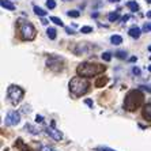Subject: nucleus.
Wrapping results in <instances>:
<instances>
[{"instance_id": "1", "label": "nucleus", "mask_w": 151, "mask_h": 151, "mask_svg": "<svg viewBox=\"0 0 151 151\" xmlns=\"http://www.w3.org/2000/svg\"><path fill=\"white\" fill-rule=\"evenodd\" d=\"M70 91L75 95V97H81V95L86 94L88 91V87H90V83H88L87 78L84 76H75L70 81Z\"/></svg>"}, {"instance_id": "2", "label": "nucleus", "mask_w": 151, "mask_h": 151, "mask_svg": "<svg viewBox=\"0 0 151 151\" xmlns=\"http://www.w3.org/2000/svg\"><path fill=\"white\" fill-rule=\"evenodd\" d=\"M143 98L144 97L140 93V90H131L125 95V99H124V109L128 110V112L136 110L143 104Z\"/></svg>"}, {"instance_id": "3", "label": "nucleus", "mask_w": 151, "mask_h": 151, "mask_svg": "<svg viewBox=\"0 0 151 151\" xmlns=\"http://www.w3.org/2000/svg\"><path fill=\"white\" fill-rule=\"evenodd\" d=\"M105 71V65L101 64H95V63H82L78 65L76 72L79 76H84V78H91L95 75L101 74Z\"/></svg>"}, {"instance_id": "4", "label": "nucleus", "mask_w": 151, "mask_h": 151, "mask_svg": "<svg viewBox=\"0 0 151 151\" xmlns=\"http://www.w3.org/2000/svg\"><path fill=\"white\" fill-rule=\"evenodd\" d=\"M18 27H19V33H21V37L23 40L32 41V40L35 38V29L29 21L19 19L18 21Z\"/></svg>"}, {"instance_id": "5", "label": "nucleus", "mask_w": 151, "mask_h": 151, "mask_svg": "<svg viewBox=\"0 0 151 151\" xmlns=\"http://www.w3.org/2000/svg\"><path fill=\"white\" fill-rule=\"evenodd\" d=\"M23 95H25L23 88H21L19 86H17V84H11L7 90V97L12 105H18V104L22 101Z\"/></svg>"}, {"instance_id": "6", "label": "nucleus", "mask_w": 151, "mask_h": 151, "mask_svg": "<svg viewBox=\"0 0 151 151\" xmlns=\"http://www.w3.org/2000/svg\"><path fill=\"white\" fill-rule=\"evenodd\" d=\"M46 65L52 71H61L63 70V59L59 56H49L46 60Z\"/></svg>"}, {"instance_id": "7", "label": "nucleus", "mask_w": 151, "mask_h": 151, "mask_svg": "<svg viewBox=\"0 0 151 151\" xmlns=\"http://www.w3.org/2000/svg\"><path fill=\"white\" fill-rule=\"evenodd\" d=\"M19 121H21V114H19V112H17V110H11V112H8L7 116H6V119H4L6 125H10V127L19 124Z\"/></svg>"}, {"instance_id": "8", "label": "nucleus", "mask_w": 151, "mask_h": 151, "mask_svg": "<svg viewBox=\"0 0 151 151\" xmlns=\"http://www.w3.org/2000/svg\"><path fill=\"white\" fill-rule=\"evenodd\" d=\"M45 132H46V135L48 136H50L53 139V140H61L63 139V134L60 132L59 129H56L55 128V123H52V125H48V127H45Z\"/></svg>"}, {"instance_id": "9", "label": "nucleus", "mask_w": 151, "mask_h": 151, "mask_svg": "<svg viewBox=\"0 0 151 151\" xmlns=\"http://www.w3.org/2000/svg\"><path fill=\"white\" fill-rule=\"evenodd\" d=\"M142 29H139L137 26H132V27L128 30V34H129V37H132V38H135V40H137L139 37H140V34H142Z\"/></svg>"}, {"instance_id": "10", "label": "nucleus", "mask_w": 151, "mask_h": 151, "mask_svg": "<svg viewBox=\"0 0 151 151\" xmlns=\"http://www.w3.org/2000/svg\"><path fill=\"white\" fill-rule=\"evenodd\" d=\"M143 117L147 121H151V104H146L143 108Z\"/></svg>"}, {"instance_id": "11", "label": "nucleus", "mask_w": 151, "mask_h": 151, "mask_svg": "<svg viewBox=\"0 0 151 151\" xmlns=\"http://www.w3.org/2000/svg\"><path fill=\"white\" fill-rule=\"evenodd\" d=\"M0 4H1V7L6 8L8 11H14L15 10V6L11 3L10 0H0Z\"/></svg>"}, {"instance_id": "12", "label": "nucleus", "mask_w": 151, "mask_h": 151, "mask_svg": "<svg viewBox=\"0 0 151 151\" xmlns=\"http://www.w3.org/2000/svg\"><path fill=\"white\" fill-rule=\"evenodd\" d=\"M110 42H112L113 45H121L123 44V37L121 35H112L110 37Z\"/></svg>"}, {"instance_id": "13", "label": "nucleus", "mask_w": 151, "mask_h": 151, "mask_svg": "<svg viewBox=\"0 0 151 151\" xmlns=\"http://www.w3.org/2000/svg\"><path fill=\"white\" fill-rule=\"evenodd\" d=\"M46 35H48V38L49 40H56V37H57L56 29L55 27H48V30H46Z\"/></svg>"}, {"instance_id": "14", "label": "nucleus", "mask_w": 151, "mask_h": 151, "mask_svg": "<svg viewBox=\"0 0 151 151\" xmlns=\"http://www.w3.org/2000/svg\"><path fill=\"white\" fill-rule=\"evenodd\" d=\"M127 7L129 8L132 12H136V11L139 10V4H137L136 1H134V0H129V1L127 3Z\"/></svg>"}, {"instance_id": "15", "label": "nucleus", "mask_w": 151, "mask_h": 151, "mask_svg": "<svg viewBox=\"0 0 151 151\" xmlns=\"http://www.w3.org/2000/svg\"><path fill=\"white\" fill-rule=\"evenodd\" d=\"M25 129L26 131H29L32 135H38L40 134V129H37L34 125H32V124H26V127H25Z\"/></svg>"}, {"instance_id": "16", "label": "nucleus", "mask_w": 151, "mask_h": 151, "mask_svg": "<svg viewBox=\"0 0 151 151\" xmlns=\"http://www.w3.org/2000/svg\"><path fill=\"white\" fill-rule=\"evenodd\" d=\"M34 14L38 15V17H45L48 12H46L45 10H42L41 7H38V6H34Z\"/></svg>"}, {"instance_id": "17", "label": "nucleus", "mask_w": 151, "mask_h": 151, "mask_svg": "<svg viewBox=\"0 0 151 151\" xmlns=\"http://www.w3.org/2000/svg\"><path fill=\"white\" fill-rule=\"evenodd\" d=\"M114 56L120 60H125L127 59V52L125 50H117V52L114 53Z\"/></svg>"}, {"instance_id": "18", "label": "nucleus", "mask_w": 151, "mask_h": 151, "mask_svg": "<svg viewBox=\"0 0 151 151\" xmlns=\"http://www.w3.org/2000/svg\"><path fill=\"white\" fill-rule=\"evenodd\" d=\"M67 15L70 18H79L81 17V12L76 10H70V11H67Z\"/></svg>"}, {"instance_id": "19", "label": "nucleus", "mask_w": 151, "mask_h": 151, "mask_svg": "<svg viewBox=\"0 0 151 151\" xmlns=\"http://www.w3.org/2000/svg\"><path fill=\"white\" fill-rule=\"evenodd\" d=\"M119 18H120L119 12H110V14L108 15V19H109V22H114V21H117Z\"/></svg>"}, {"instance_id": "20", "label": "nucleus", "mask_w": 151, "mask_h": 151, "mask_svg": "<svg viewBox=\"0 0 151 151\" xmlns=\"http://www.w3.org/2000/svg\"><path fill=\"white\" fill-rule=\"evenodd\" d=\"M50 21H52L55 25H57V26H64L63 21H61L60 18H57V17H50Z\"/></svg>"}, {"instance_id": "21", "label": "nucleus", "mask_w": 151, "mask_h": 151, "mask_svg": "<svg viewBox=\"0 0 151 151\" xmlns=\"http://www.w3.org/2000/svg\"><path fill=\"white\" fill-rule=\"evenodd\" d=\"M46 7L49 8V10L56 8V0H46Z\"/></svg>"}, {"instance_id": "22", "label": "nucleus", "mask_w": 151, "mask_h": 151, "mask_svg": "<svg viewBox=\"0 0 151 151\" xmlns=\"http://www.w3.org/2000/svg\"><path fill=\"white\" fill-rule=\"evenodd\" d=\"M81 33H83V34L93 33V27H91V26H83V27H81Z\"/></svg>"}, {"instance_id": "23", "label": "nucleus", "mask_w": 151, "mask_h": 151, "mask_svg": "<svg viewBox=\"0 0 151 151\" xmlns=\"http://www.w3.org/2000/svg\"><path fill=\"white\" fill-rule=\"evenodd\" d=\"M40 151H57L52 146H40Z\"/></svg>"}, {"instance_id": "24", "label": "nucleus", "mask_w": 151, "mask_h": 151, "mask_svg": "<svg viewBox=\"0 0 151 151\" xmlns=\"http://www.w3.org/2000/svg\"><path fill=\"white\" fill-rule=\"evenodd\" d=\"M106 82H108V79H106V78H99L98 81L95 82V86H97V87H101L102 84H105Z\"/></svg>"}, {"instance_id": "25", "label": "nucleus", "mask_w": 151, "mask_h": 151, "mask_svg": "<svg viewBox=\"0 0 151 151\" xmlns=\"http://www.w3.org/2000/svg\"><path fill=\"white\" fill-rule=\"evenodd\" d=\"M102 60H104V61H110V60H112V55H110L109 52L102 53Z\"/></svg>"}, {"instance_id": "26", "label": "nucleus", "mask_w": 151, "mask_h": 151, "mask_svg": "<svg viewBox=\"0 0 151 151\" xmlns=\"http://www.w3.org/2000/svg\"><path fill=\"white\" fill-rule=\"evenodd\" d=\"M95 151H116V150H112V148L106 147V146H101V147H95Z\"/></svg>"}, {"instance_id": "27", "label": "nucleus", "mask_w": 151, "mask_h": 151, "mask_svg": "<svg viewBox=\"0 0 151 151\" xmlns=\"http://www.w3.org/2000/svg\"><path fill=\"white\" fill-rule=\"evenodd\" d=\"M143 32H151V23L150 22H146L143 25V29H142Z\"/></svg>"}, {"instance_id": "28", "label": "nucleus", "mask_w": 151, "mask_h": 151, "mask_svg": "<svg viewBox=\"0 0 151 151\" xmlns=\"http://www.w3.org/2000/svg\"><path fill=\"white\" fill-rule=\"evenodd\" d=\"M65 32H67V34H75V32H74V29H71V27H65Z\"/></svg>"}, {"instance_id": "29", "label": "nucleus", "mask_w": 151, "mask_h": 151, "mask_svg": "<svg viewBox=\"0 0 151 151\" xmlns=\"http://www.w3.org/2000/svg\"><path fill=\"white\" fill-rule=\"evenodd\" d=\"M132 72H134L135 75H140V70H139L137 67H134V68H132Z\"/></svg>"}, {"instance_id": "30", "label": "nucleus", "mask_w": 151, "mask_h": 151, "mask_svg": "<svg viewBox=\"0 0 151 151\" xmlns=\"http://www.w3.org/2000/svg\"><path fill=\"white\" fill-rule=\"evenodd\" d=\"M84 104H86L87 106H90V108H93V105H94L91 99H86V101H84Z\"/></svg>"}, {"instance_id": "31", "label": "nucleus", "mask_w": 151, "mask_h": 151, "mask_svg": "<svg viewBox=\"0 0 151 151\" xmlns=\"http://www.w3.org/2000/svg\"><path fill=\"white\" fill-rule=\"evenodd\" d=\"M35 121H37V123H42V121H44V117H42V116H37V117H35Z\"/></svg>"}, {"instance_id": "32", "label": "nucleus", "mask_w": 151, "mask_h": 151, "mask_svg": "<svg viewBox=\"0 0 151 151\" xmlns=\"http://www.w3.org/2000/svg\"><path fill=\"white\" fill-rule=\"evenodd\" d=\"M41 23H42V25H48V23H49V21H46V19H44V17H42Z\"/></svg>"}, {"instance_id": "33", "label": "nucleus", "mask_w": 151, "mask_h": 151, "mask_svg": "<svg viewBox=\"0 0 151 151\" xmlns=\"http://www.w3.org/2000/svg\"><path fill=\"white\" fill-rule=\"evenodd\" d=\"M128 19H129V17H128V15H125V17H123V22L128 21Z\"/></svg>"}, {"instance_id": "34", "label": "nucleus", "mask_w": 151, "mask_h": 151, "mask_svg": "<svg viewBox=\"0 0 151 151\" xmlns=\"http://www.w3.org/2000/svg\"><path fill=\"white\" fill-rule=\"evenodd\" d=\"M129 61H132V63H134V61H136V57H131Z\"/></svg>"}, {"instance_id": "35", "label": "nucleus", "mask_w": 151, "mask_h": 151, "mask_svg": "<svg viewBox=\"0 0 151 151\" xmlns=\"http://www.w3.org/2000/svg\"><path fill=\"white\" fill-rule=\"evenodd\" d=\"M109 1H110V3H119L120 0H109Z\"/></svg>"}, {"instance_id": "36", "label": "nucleus", "mask_w": 151, "mask_h": 151, "mask_svg": "<svg viewBox=\"0 0 151 151\" xmlns=\"http://www.w3.org/2000/svg\"><path fill=\"white\" fill-rule=\"evenodd\" d=\"M147 18H151V11H148L147 12Z\"/></svg>"}, {"instance_id": "37", "label": "nucleus", "mask_w": 151, "mask_h": 151, "mask_svg": "<svg viewBox=\"0 0 151 151\" xmlns=\"http://www.w3.org/2000/svg\"><path fill=\"white\" fill-rule=\"evenodd\" d=\"M148 71H150V72H151V65H148Z\"/></svg>"}, {"instance_id": "38", "label": "nucleus", "mask_w": 151, "mask_h": 151, "mask_svg": "<svg viewBox=\"0 0 151 151\" xmlns=\"http://www.w3.org/2000/svg\"><path fill=\"white\" fill-rule=\"evenodd\" d=\"M146 1H147V3H150V4H151V0H146Z\"/></svg>"}]
</instances>
